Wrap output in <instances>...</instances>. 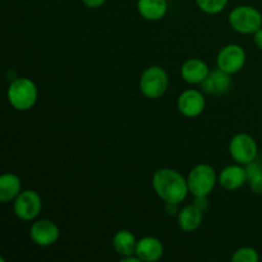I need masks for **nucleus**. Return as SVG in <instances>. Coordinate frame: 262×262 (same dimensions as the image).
Instances as JSON below:
<instances>
[{
	"mask_svg": "<svg viewBox=\"0 0 262 262\" xmlns=\"http://www.w3.org/2000/svg\"><path fill=\"white\" fill-rule=\"evenodd\" d=\"M247 61V54L242 46L229 43L220 49L216 56V67L228 74H235L243 69Z\"/></svg>",
	"mask_w": 262,
	"mask_h": 262,
	"instance_id": "8",
	"label": "nucleus"
},
{
	"mask_svg": "<svg viewBox=\"0 0 262 262\" xmlns=\"http://www.w3.org/2000/svg\"><path fill=\"white\" fill-rule=\"evenodd\" d=\"M217 179H219V184L225 191H238L247 183V170L245 165H241L238 163L233 164V165L223 168L217 176Z\"/></svg>",
	"mask_w": 262,
	"mask_h": 262,
	"instance_id": "11",
	"label": "nucleus"
},
{
	"mask_svg": "<svg viewBox=\"0 0 262 262\" xmlns=\"http://www.w3.org/2000/svg\"><path fill=\"white\" fill-rule=\"evenodd\" d=\"M30 238L38 247H51L60 238V229L50 219H38L30 228Z\"/></svg>",
	"mask_w": 262,
	"mask_h": 262,
	"instance_id": "9",
	"label": "nucleus"
},
{
	"mask_svg": "<svg viewBox=\"0 0 262 262\" xmlns=\"http://www.w3.org/2000/svg\"><path fill=\"white\" fill-rule=\"evenodd\" d=\"M138 86L141 94L147 99H160L169 87V76L163 67L151 66L142 72Z\"/></svg>",
	"mask_w": 262,
	"mask_h": 262,
	"instance_id": "4",
	"label": "nucleus"
},
{
	"mask_svg": "<svg viewBox=\"0 0 262 262\" xmlns=\"http://www.w3.org/2000/svg\"><path fill=\"white\" fill-rule=\"evenodd\" d=\"M152 188L164 204H181L189 193L187 178L173 168H160L152 176Z\"/></svg>",
	"mask_w": 262,
	"mask_h": 262,
	"instance_id": "1",
	"label": "nucleus"
},
{
	"mask_svg": "<svg viewBox=\"0 0 262 262\" xmlns=\"http://www.w3.org/2000/svg\"><path fill=\"white\" fill-rule=\"evenodd\" d=\"M229 154L235 163L247 165L258 158V146L248 133H237L229 142Z\"/></svg>",
	"mask_w": 262,
	"mask_h": 262,
	"instance_id": "7",
	"label": "nucleus"
},
{
	"mask_svg": "<svg viewBox=\"0 0 262 262\" xmlns=\"http://www.w3.org/2000/svg\"><path fill=\"white\" fill-rule=\"evenodd\" d=\"M260 255L253 247H241L234 251L232 256V262H258Z\"/></svg>",
	"mask_w": 262,
	"mask_h": 262,
	"instance_id": "21",
	"label": "nucleus"
},
{
	"mask_svg": "<svg viewBox=\"0 0 262 262\" xmlns=\"http://www.w3.org/2000/svg\"><path fill=\"white\" fill-rule=\"evenodd\" d=\"M245 166L247 170V183L251 191L255 194L262 196V161L256 159L255 161Z\"/></svg>",
	"mask_w": 262,
	"mask_h": 262,
	"instance_id": "19",
	"label": "nucleus"
},
{
	"mask_svg": "<svg viewBox=\"0 0 262 262\" xmlns=\"http://www.w3.org/2000/svg\"><path fill=\"white\" fill-rule=\"evenodd\" d=\"M42 210V199L33 189H25L13 201L14 215L22 222H32L38 217Z\"/></svg>",
	"mask_w": 262,
	"mask_h": 262,
	"instance_id": "6",
	"label": "nucleus"
},
{
	"mask_svg": "<svg viewBox=\"0 0 262 262\" xmlns=\"http://www.w3.org/2000/svg\"><path fill=\"white\" fill-rule=\"evenodd\" d=\"M81 2L84 7L90 8V9H99V8L104 7L106 0H81Z\"/></svg>",
	"mask_w": 262,
	"mask_h": 262,
	"instance_id": "22",
	"label": "nucleus"
},
{
	"mask_svg": "<svg viewBox=\"0 0 262 262\" xmlns=\"http://www.w3.org/2000/svg\"><path fill=\"white\" fill-rule=\"evenodd\" d=\"M219 182L215 169L209 164H197L187 176L189 193L196 197H207Z\"/></svg>",
	"mask_w": 262,
	"mask_h": 262,
	"instance_id": "3",
	"label": "nucleus"
},
{
	"mask_svg": "<svg viewBox=\"0 0 262 262\" xmlns=\"http://www.w3.org/2000/svg\"><path fill=\"white\" fill-rule=\"evenodd\" d=\"M177 106L183 117L196 118L204 113L206 107V100H205L204 94L199 90H186L179 95Z\"/></svg>",
	"mask_w": 262,
	"mask_h": 262,
	"instance_id": "10",
	"label": "nucleus"
},
{
	"mask_svg": "<svg viewBox=\"0 0 262 262\" xmlns=\"http://www.w3.org/2000/svg\"><path fill=\"white\" fill-rule=\"evenodd\" d=\"M196 5L206 14H219L227 8L229 0H194Z\"/></svg>",
	"mask_w": 262,
	"mask_h": 262,
	"instance_id": "20",
	"label": "nucleus"
},
{
	"mask_svg": "<svg viewBox=\"0 0 262 262\" xmlns=\"http://www.w3.org/2000/svg\"><path fill=\"white\" fill-rule=\"evenodd\" d=\"M10 106L17 112H28L36 105L38 90L35 82L27 77H19L10 82L7 91Z\"/></svg>",
	"mask_w": 262,
	"mask_h": 262,
	"instance_id": "2",
	"label": "nucleus"
},
{
	"mask_svg": "<svg viewBox=\"0 0 262 262\" xmlns=\"http://www.w3.org/2000/svg\"><path fill=\"white\" fill-rule=\"evenodd\" d=\"M253 42H255L256 48L262 50V27L253 33Z\"/></svg>",
	"mask_w": 262,
	"mask_h": 262,
	"instance_id": "23",
	"label": "nucleus"
},
{
	"mask_svg": "<svg viewBox=\"0 0 262 262\" xmlns=\"http://www.w3.org/2000/svg\"><path fill=\"white\" fill-rule=\"evenodd\" d=\"M228 22L235 32L253 35L262 27V13L251 5H239L229 13Z\"/></svg>",
	"mask_w": 262,
	"mask_h": 262,
	"instance_id": "5",
	"label": "nucleus"
},
{
	"mask_svg": "<svg viewBox=\"0 0 262 262\" xmlns=\"http://www.w3.org/2000/svg\"><path fill=\"white\" fill-rule=\"evenodd\" d=\"M210 68L202 59H187L181 67V77L188 84H201L209 76Z\"/></svg>",
	"mask_w": 262,
	"mask_h": 262,
	"instance_id": "12",
	"label": "nucleus"
},
{
	"mask_svg": "<svg viewBox=\"0 0 262 262\" xmlns=\"http://www.w3.org/2000/svg\"><path fill=\"white\" fill-rule=\"evenodd\" d=\"M165 207L169 215H178V204H165Z\"/></svg>",
	"mask_w": 262,
	"mask_h": 262,
	"instance_id": "24",
	"label": "nucleus"
},
{
	"mask_svg": "<svg viewBox=\"0 0 262 262\" xmlns=\"http://www.w3.org/2000/svg\"><path fill=\"white\" fill-rule=\"evenodd\" d=\"M204 210L197 204H189L182 207L178 212V227L184 233H193L201 227Z\"/></svg>",
	"mask_w": 262,
	"mask_h": 262,
	"instance_id": "14",
	"label": "nucleus"
},
{
	"mask_svg": "<svg viewBox=\"0 0 262 262\" xmlns=\"http://www.w3.org/2000/svg\"><path fill=\"white\" fill-rule=\"evenodd\" d=\"M164 245L159 238L143 237L137 241L136 255L142 262H158L164 256Z\"/></svg>",
	"mask_w": 262,
	"mask_h": 262,
	"instance_id": "13",
	"label": "nucleus"
},
{
	"mask_svg": "<svg viewBox=\"0 0 262 262\" xmlns=\"http://www.w3.org/2000/svg\"><path fill=\"white\" fill-rule=\"evenodd\" d=\"M137 238L135 237L132 232L128 229H119L113 235L112 245L114 247L115 252L120 257L125 256L136 255V247H137Z\"/></svg>",
	"mask_w": 262,
	"mask_h": 262,
	"instance_id": "18",
	"label": "nucleus"
},
{
	"mask_svg": "<svg viewBox=\"0 0 262 262\" xmlns=\"http://www.w3.org/2000/svg\"><path fill=\"white\" fill-rule=\"evenodd\" d=\"M137 10L143 19L156 22L168 13V0H137Z\"/></svg>",
	"mask_w": 262,
	"mask_h": 262,
	"instance_id": "16",
	"label": "nucleus"
},
{
	"mask_svg": "<svg viewBox=\"0 0 262 262\" xmlns=\"http://www.w3.org/2000/svg\"><path fill=\"white\" fill-rule=\"evenodd\" d=\"M22 192V182L14 173H4L0 177V202L9 204Z\"/></svg>",
	"mask_w": 262,
	"mask_h": 262,
	"instance_id": "17",
	"label": "nucleus"
},
{
	"mask_svg": "<svg viewBox=\"0 0 262 262\" xmlns=\"http://www.w3.org/2000/svg\"><path fill=\"white\" fill-rule=\"evenodd\" d=\"M200 86L205 94L219 96L229 91L232 87V78H230V74L216 68L214 71H210L209 76Z\"/></svg>",
	"mask_w": 262,
	"mask_h": 262,
	"instance_id": "15",
	"label": "nucleus"
}]
</instances>
